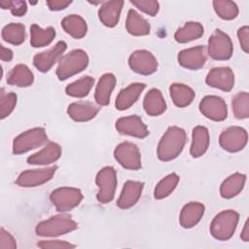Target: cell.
Instances as JSON below:
<instances>
[{
  "mask_svg": "<svg viewBox=\"0 0 249 249\" xmlns=\"http://www.w3.org/2000/svg\"><path fill=\"white\" fill-rule=\"evenodd\" d=\"M240 237L245 242H248V240H249V221L248 220L244 224V228L242 230Z\"/></svg>",
  "mask_w": 249,
  "mask_h": 249,
  "instance_id": "47",
  "label": "cell"
},
{
  "mask_svg": "<svg viewBox=\"0 0 249 249\" xmlns=\"http://www.w3.org/2000/svg\"><path fill=\"white\" fill-rule=\"evenodd\" d=\"M48 142L46 130L43 127H34L18 135L13 142V153L24 154Z\"/></svg>",
  "mask_w": 249,
  "mask_h": 249,
  "instance_id": "5",
  "label": "cell"
},
{
  "mask_svg": "<svg viewBox=\"0 0 249 249\" xmlns=\"http://www.w3.org/2000/svg\"><path fill=\"white\" fill-rule=\"evenodd\" d=\"M207 59L206 49L204 46H196L182 50L178 53V63L190 70H197L204 66Z\"/></svg>",
  "mask_w": 249,
  "mask_h": 249,
  "instance_id": "14",
  "label": "cell"
},
{
  "mask_svg": "<svg viewBox=\"0 0 249 249\" xmlns=\"http://www.w3.org/2000/svg\"><path fill=\"white\" fill-rule=\"evenodd\" d=\"M205 82L212 88L231 91L234 85V74L230 67H215L208 72Z\"/></svg>",
  "mask_w": 249,
  "mask_h": 249,
  "instance_id": "15",
  "label": "cell"
},
{
  "mask_svg": "<svg viewBox=\"0 0 249 249\" xmlns=\"http://www.w3.org/2000/svg\"><path fill=\"white\" fill-rule=\"evenodd\" d=\"M10 5H11V1L10 0H5V1H0V6L2 9L6 10V9H10Z\"/></svg>",
  "mask_w": 249,
  "mask_h": 249,
  "instance_id": "48",
  "label": "cell"
},
{
  "mask_svg": "<svg viewBox=\"0 0 249 249\" xmlns=\"http://www.w3.org/2000/svg\"><path fill=\"white\" fill-rule=\"evenodd\" d=\"M213 8L218 17L226 20H231L238 15V8L232 1L215 0L213 1Z\"/></svg>",
  "mask_w": 249,
  "mask_h": 249,
  "instance_id": "38",
  "label": "cell"
},
{
  "mask_svg": "<svg viewBox=\"0 0 249 249\" xmlns=\"http://www.w3.org/2000/svg\"><path fill=\"white\" fill-rule=\"evenodd\" d=\"M247 140V131L240 126H230L219 137L220 146L230 153H236L242 150L246 146Z\"/></svg>",
  "mask_w": 249,
  "mask_h": 249,
  "instance_id": "10",
  "label": "cell"
},
{
  "mask_svg": "<svg viewBox=\"0 0 249 249\" xmlns=\"http://www.w3.org/2000/svg\"><path fill=\"white\" fill-rule=\"evenodd\" d=\"M88 64V53L83 50H73L60 58L56 76L60 81H64L85 70Z\"/></svg>",
  "mask_w": 249,
  "mask_h": 249,
  "instance_id": "2",
  "label": "cell"
},
{
  "mask_svg": "<svg viewBox=\"0 0 249 249\" xmlns=\"http://www.w3.org/2000/svg\"><path fill=\"white\" fill-rule=\"evenodd\" d=\"M67 44L64 41L57 42L51 50L37 53L33 58L34 66L40 72H48L66 51Z\"/></svg>",
  "mask_w": 249,
  "mask_h": 249,
  "instance_id": "16",
  "label": "cell"
},
{
  "mask_svg": "<svg viewBox=\"0 0 249 249\" xmlns=\"http://www.w3.org/2000/svg\"><path fill=\"white\" fill-rule=\"evenodd\" d=\"M40 248H51V249H68L75 248L76 245L64 241V240H42L37 244Z\"/></svg>",
  "mask_w": 249,
  "mask_h": 249,
  "instance_id": "41",
  "label": "cell"
},
{
  "mask_svg": "<svg viewBox=\"0 0 249 249\" xmlns=\"http://www.w3.org/2000/svg\"><path fill=\"white\" fill-rule=\"evenodd\" d=\"M232 112L236 119H247L249 117V94L240 91L235 94L231 101Z\"/></svg>",
  "mask_w": 249,
  "mask_h": 249,
  "instance_id": "37",
  "label": "cell"
},
{
  "mask_svg": "<svg viewBox=\"0 0 249 249\" xmlns=\"http://www.w3.org/2000/svg\"><path fill=\"white\" fill-rule=\"evenodd\" d=\"M61 155V148L57 143L50 142L39 152L31 155L27 162L33 165H45L56 161Z\"/></svg>",
  "mask_w": 249,
  "mask_h": 249,
  "instance_id": "22",
  "label": "cell"
},
{
  "mask_svg": "<svg viewBox=\"0 0 249 249\" xmlns=\"http://www.w3.org/2000/svg\"><path fill=\"white\" fill-rule=\"evenodd\" d=\"M169 92L173 103L179 108L189 106L196 96V93L193 89H191L187 85L178 83L172 84L170 86Z\"/></svg>",
  "mask_w": 249,
  "mask_h": 249,
  "instance_id": "30",
  "label": "cell"
},
{
  "mask_svg": "<svg viewBox=\"0 0 249 249\" xmlns=\"http://www.w3.org/2000/svg\"><path fill=\"white\" fill-rule=\"evenodd\" d=\"M145 112L150 116H160L166 110V103L162 93L158 89H150L143 101Z\"/></svg>",
  "mask_w": 249,
  "mask_h": 249,
  "instance_id": "25",
  "label": "cell"
},
{
  "mask_svg": "<svg viewBox=\"0 0 249 249\" xmlns=\"http://www.w3.org/2000/svg\"><path fill=\"white\" fill-rule=\"evenodd\" d=\"M130 3L134 5L136 8H138L143 13L154 17L158 14L160 10V4L158 1L153 0H131Z\"/></svg>",
  "mask_w": 249,
  "mask_h": 249,
  "instance_id": "40",
  "label": "cell"
},
{
  "mask_svg": "<svg viewBox=\"0 0 249 249\" xmlns=\"http://www.w3.org/2000/svg\"><path fill=\"white\" fill-rule=\"evenodd\" d=\"M114 157L116 160L126 169L137 170L141 167V154L138 147L131 142H122L115 151Z\"/></svg>",
  "mask_w": 249,
  "mask_h": 249,
  "instance_id": "9",
  "label": "cell"
},
{
  "mask_svg": "<svg viewBox=\"0 0 249 249\" xmlns=\"http://www.w3.org/2000/svg\"><path fill=\"white\" fill-rule=\"evenodd\" d=\"M0 248L1 249H15L17 248V243L12 234L5 231L3 228L0 230Z\"/></svg>",
  "mask_w": 249,
  "mask_h": 249,
  "instance_id": "42",
  "label": "cell"
},
{
  "mask_svg": "<svg viewBox=\"0 0 249 249\" xmlns=\"http://www.w3.org/2000/svg\"><path fill=\"white\" fill-rule=\"evenodd\" d=\"M144 183L139 181H126L123 187L122 193L117 200V205L121 209L132 207L141 196Z\"/></svg>",
  "mask_w": 249,
  "mask_h": 249,
  "instance_id": "18",
  "label": "cell"
},
{
  "mask_svg": "<svg viewBox=\"0 0 249 249\" xmlns=\"http://www.w3.org/2000/svg\"><path fill=\"white\" fill-rule=\"evenodd\" d=\"M179 176L176 173H171L161 179L155 188L154 196L157 199H162L168 196L179 183Z\"/></svg>",
  "mask_w": 249,
  "mask_h": 249,
  "instance_id": "36",
  "label": "cell"
},
{
  "mask_svg": "<svg viewBox=\"0 0 249 249\" xmlns=\"http://www.w3.org/2000/svg\"><path fill=\"white\" fill-rule=\"evenodd\" d=\"M2 39L12 45L18 46L25 40V27L21 23H9L2 29Z\"/></svg>",
  "mask_w": 249,
  "mask_h": 249,
  "instance_id": "34",
  "label": "cell"
},
{
  "mask_svg": "<svg viewBox=\"0 0 249 249\" xmlns=\"http://www.w3.org/2000/svg\"><path fill=\"white\" fill-rule=\"evenodd\" d=\"M56 171V166H50L40 169H29L21 172L16 183L23 188H31L43 185L50 181Z\"/></svg>",
  "mask_w": 249,
  "mask_h": 249,
  "instance_id": "13",
  "label": "cell"
},
{
  "mask_svg": "<svg viewBox=\"0 0 249 249\" xmlns=\"http://www.w3.org/2000/svg\"><path fill=\"white\" fill-rule=\"evenodd\" d=\"M99 112V108L91 102L78 101L71 103L67 108L68 116L76 122H88L92 120Z\"/></svg>",
  "mask_w": 249,
  "mask_h": 249,
  "instance_id": "21",
  "label": "cell"
},
{
  "mask_svg": "<svg viewBox=\"0 0 249 249\" xmlns=\"http://www.w3.org/2000/svg\"><path fill=\"white\" fill-rule=\"evenodd\" d=\"M0 50H1V52H0V58H1V60H3V61H11L13 59L14 54H13L12 50H10L8 48H5L2 45L0 46Z\"/></svg>",
  "mask_w": 249,
  "mask_h": 249,
  "instance_id": "46",
  "label": "cell"
},
{
  "mask_svg": "<svg viewBox=\"0 0 249 249\" xmlns=\"http://www.w3.org/2000/svg\"><path fill=\"white\" fill-rule=\"evenodd\" d=\"M72 1H65V0H52L47 1V5L51 11H61L67 8Z\"/></svg>",
  "mask_w": 249,
  "mask_h": 249,
  "instance_id": "45",
  "label": "cell"
},
{
  "mask_svg": "<svg viewBox=\"0 0 249 249\" xmlns=\"http://www.w3.org/2000/svg\"><path fill=\"white\" fill-rule=\"evenodd\" d=\"M239 215L236 211L229 209L217 214L210 225L212 236L218 240L230 239L236 229Z\"/></svg>",
  "mask_w": 249,
  "mask_h": 249,
  "instance_id": "4",
  "label": "cell"
},
{
  "mask_svg": "<svg viewBox=\"0 0 249 249\" xmlns=\"http://www.w3.org/2000/svg\"><path fill=\"white\" fill-rule=\"evenodd\" d=\"M246 182V175L234 173L229 176L220 187V194L224 198H231L237 196L243 189Z\"/></svg>",
  "mask_w": 249,
  "mask_h": 249,
  "instance_id": "31",
  "label": "cell"
},
{
  "mask_svg": "<svg viewBox=\"0 0 249 249\" xmlns=\"http://www.w3.org/2000/svg\"><path fill=\"white\" fill-rule=\"evenodd\" d=\"M209 146V132L205 126L197 125L193 129L190 153L194 158L201 157Z\"/></svg>",
  "mask_w": 249,
  "mask_h": 249,
  "instance_id": "27",
  "label": "cell"
},
{
  "mask_svg": "<svg viewBox=\"0 0 249 249\" xmlns=\"http://www.w3.org/2000/svg\"><path fill=\"white\" fill-rule=\"evenodd\" d=\"M126 31L133 36H145L150 33V23L135 10L130 9L125 21Z\"/></svg>",
  "mask_w": 249,
  "mask_h": 249,
  "instance_id": "26",
  "label": "cell"
},
{
  "mask_svg": "<svg viewBox=\"0 0 249 249\" xmlns=\"http://www.w3.org/2000/svg\"><path fill=\"white\" fill-rule=\"evenodd\" d=\"M123 6L124 1L122 0L104 2L98 10V17L100 21L107 27L116 26L119 22Z\"/></svg>",
  "mask_w": 249,
  "mask_h": 249,
  "instance_id": "20",
  "label": "cell"
},
{
  "mask_svg": "<svg viewBox=\"0 0 249 249\" xmlns=\"http://www.w3.org/2000/svg\"><path fill=\"white\" fill-rule=\"evenodd\" d=\"M237 36L239 39V43L241 46V49L245 52L248 53L249 51V27L247 25L240 27L237 30Z\"/></svg>",
  "mask_w": 249,
  "mask_h": 249,
  "instance_id": "44",
  "label": "cell"
},
{
  "mask_svg": "<svg viewBox=\"0 0 249 249\" xmlns=\"http://www.w3.org/2000/svg\"><path fill=\"white\" fill-rule=\"evenodd\" d=\"M10 10H11V13H12L15 17H22V16L25 15V13H26V11H27L26 2H25V1H22V0H14V1H11Z\"/></svg>",
  "mask_w": 249,
  "mask_h": 249,
  "instance_id": "43",
  "label": "cell"
},
{
  "mask_svg": "<svg viewBox=\"0 0 249 249\" xmlns=\"http://www.w3.org/2000/svg\"><path fill=\"white\" fill-rule=\"evenodd\" d=\"M61 26L67 34L75 39L83 38L88 31L86 20L79 15L66 16L61 20Z\"/></svg>",
  "mask_w": 249,
  "mask_h": 249,
  "instance_id": "29",
  "label": "cell"
},
{
  "mask_svg": "<svg viewBox=\"0 0 249 249\" xmlns=\"http://www.w3.org/2000/svg\"><path fill=\"white\" fill-rule=\"evenodd\" d=\"M187 141L185 130L179 126H170L161 136L157 150L159 160L169 161L176 159L182 152Z\"/></svg>",
  "mask_w": 249,
  "mask_h": 249,
  "instance_id": "1",
  "label": "cell"
},
{
  "mask_svg": "<svg viewBox=\"0 0 249 249\" xmlns=\"http://www.w3.org/2000/svg\"><path fill=\"white\" fill-rule=\"evenodd\" d=\"M130 69L140 75H151L157 71L158 61L152 53L146 50L133 52L128 58Z\"/></svg>",
  "mask_w": 249,
  "mask_h": 249,
  "instance_id": "11",
  "label": "cell"
},
{
  "mask_svg": "<svg viewBox=\"0 0 249 249\" xmlns=\"http://www.w3.org/2000/svg\"><path fill=\"white\" fill-rule=\"evenodd\" d=\"M17 94L14 92H5L1 89L0 95V118L3 120L8 117L15 109L17 104Z\"/></svg>",
  "mask_w": 249,
  "mask_h": 249,
  "instance_id": "39",
  "label": "cell"
},
{
  "mask_svg": "<svg viewBox=\"0 0 249 249\" xmlns=\"http://www.w3.org/2000/svg\"><path fill=\"white\" fill-rule=\"evenodd\" d=\"M78 228L77 223L70 216L59 214L51 217L48 220L40 222L35 231L40 236H58L68 233Z\"/></svg>",
  "mask_w": 249,
  "mask_h": 249,
  "instance_id": "3",
  "label": "cell"
},
{
  "mask_svg": "<svg viewBox=\"0 0 249 249\" xmlns=\"http://www.w3.org/2000/svg\"><path fill=\"white\" fill-rule=\"evenodd\" d=\"M203 35V26L197 21H188L174 34L178 43H188L200 38Z\"/></svg>",
  "mask_w": 249,
  "mask_h": 249,
  "instance_id": "33",
  "label": "cell"
},
{
  "mask_svg": "<svg viewBox=\"0 0 249 249\" xmlns=\"http://www.w3.org/2000/svg\"><path fill=\"white\" fill-rule=\"evenodd\" d=\"M145 88L146 84L144 83H133L122 89L116 98V108L120 111L130 108L137 101Z\"/></svg>",
  "mask_w": 249,
  "mask_h": 249,
  "instance_id": "19",
  "label": "cell"
},
{
  "mask_svg": "<svg viewBox=\"0 0 249 249\" xmlns=\"http://www.w3.org/2000/svg\"><path fill=\"white\" fill-rule=\"evenodd\" d=\"M34 75L32 71L24 64H18L10 71L7 77V83L18 88H26L33 84Z\"/></svg>",
  "mask_w": 249,
  "mask_h": 249,
  "instance_id": "28",
  "label": "cell"
},
{
  "mask_svg": "<svg viewBox=\"0 0 249 249\" xmlns=\"http://www.w3.org/2000/svg\"><path fill=\"white\" fill-rule=\"evenodd\" d=\"M55 37V30L50 26L45 29L37 24L30 26V45L33 48H41L50 45Z\"/></svg>",
  "mask_w": 249,
  "mask_h": 249,
  "instance_id": "32",
  "label": "cell"
},
{
  "mask_svg": "<svg viewBox=\"0 0 249 249\" xmlns=\"http://www.w3.org/2000/svg\"><path fill=\"white\" fill-rule=\"evenodd\" d=\"M94 85V79L90 76H84L77 81L69 84L65 92L72 97H85L87 96Z\"/></svg>",
  "mask_w": 249,
  "mask_h": 249,
  "instance_id": "35",
  "label": "cell"
},
{
  "mask_svg": "<svg viewBox=\"0 0 249 249\" xmlns=\"http://www.w3.org/2000/svg\"><path fill=\"white\" fill-rule=\"evenodd\" d=\"M95 183L98 187L97 200L100 203L110 202L115 196L117 188V172L115 168L112 166L101 168L96 175Z\"/></svg>",
  "mask_w": 249,
  "mask_h": 249,
  "instance_id": "6",
  "label": "cell"
},
{
  "mask_svg": "<svg viewBox=\"0 0 249 249\" xmlns=\"http://www.w3.org/2000/svg\"><path fill=\"white\" fill-rule=\"evenodd\" d=\"M116 83L117 79L112 73H106L100 77L94 92V99L98 105L106 106L109 104Z\"/></svg>",
  "mask_w": 249,
  "mask_h": 249,
  "instance_id": "23",
  "label": "cell"
},
{
  "mask_svg": "<svg viewBox=\"0 0 249 249\" xmlns=\"http://www.w3.org/2000/svg\"><path fill=\"white\" fill-rule=\"evenodd\" d=\"M116 128L121 134H125L137 138H145L149 135V130L142 119L136 115L120 118L116 122Z\"/></svg>",
  "mask_w": 249,
  "mask_h": 249,
  "instance_id": "17",
  "label": "cell"
},
{
  "mask_svg": "<svg viewBox=\"0 0 249 249\" xmlns=\"http://www.w3.org/2000/svg\"><path fill=\"white\" fill-rule=\"evenodd\" d=\"M50 199L58 212H66L80 204L83 199V194L76 188L61 187L51 193Z\"/></svg>",
  "mask_w": 249,
  "mask_h": 249,
  "instance_id": "7",
  "label": "cell"
},
{
  "mask_svg": "<svg viewBox=\"0 0 249 249\" xmlns=\"http://www.w3.org/2000/svg\"><path fill=\"white\" fill-rule=\"evenodd\" d=\"M204 214V205L200 202H189L181 210L180 224L185 229L195 227Z\"/></svg>",
  "mask_w": 249,
  "mask_h": 249,
  "instance_id": "24",
  "label": "cell"
},
{
  "mask_svg": "<svg viewBox=\"0 0 249 249\" xmlns=\"http://www.w3.org/2000/svg\"><path fill=\"white\" fill-rule=\"evenodd\" d=\"M207 52L210 57L215 60H227L231 57L233 47L228 34L216 29L208 40Z\"/></svg>",
  "mask_w": 249,
  "mask_h": 249,
  "instance_id": "8",
  "label": "cell"
},
{
  "mask_svg": "<svg viewBox=\"0 0 249 249\" xmlns=\"http://www.w3.org/2000/svg\"><path fill=\"white\" fill-rule=\"evenodd\" d=\"M199 111L207 119L222 122L227 119L228 107L223 98L216 95H207L199 103Z\"/></svg>",
  "mask_w": 249,
  "mask_h": 249,
  "instance_id": "12",
  "label": "cell"
}]
</instances>
